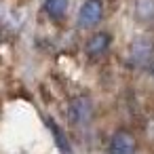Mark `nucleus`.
<instances>
[{
	"label": "nucleus",
	"instance_id": "nucleus-2",
	"mask_svg": "<svg viewBox=\"0 0 154 154\" xmlns=\"http://www.w3.org/2000/svg\"><path fill=\"white\" fill-rule=\"evenodd\" d=\"M152 55H154V42L146 36L135 38L129 47V63L133 68H146L152 61Z\"/></svg>",
	"mask_w": 154,
	"mask_h": 154
},
{
	"label": "nucleus",
	"instance_id": "nucleus-5",
	"mask_svg": "<svg viewBox=\"0 0 154 154\" xmlns=\"http://www.w3.org/2000/svg\"><path fill=\"white\" fill-rule=\"evenodd\" d=\"M110 42H112V38L106 32H99V34L91 36L89 42H87V55L89 57H101V55H106V51L110 49Z\"/></svg>",
	"mask_w": 154,
	"mask_h": 154
},
{
	"label": "nucleus",
	"instance_id": "nucleus-3",
	"mask_svg": "<svg viewBox=\"0 0 154 154\" xmlns=\"http://www.w3.org/2000/svg\"><path fill=\"white\" fill-rule=\"evenodd\" d=\"M103 17V2L101 0H87L78 13V26L80 28H95Z\"/></svg>",
	"mask_w": 154,
	"mask_h": 154
},
{
	"label": "nucleus",
	"instance_id": "nucleus-9",
	"mask_svg": "<svg viewBox=\"0 0 154 154\" xmlns=\"http://www.w3.org/2000/svg\"><path fill=\"white\" fill-rule=\"evenodd\" d=\"M152 76H154V63H152Z\"/></svg>",
	"mask_w": 154,
	"mask_h": 154
},
{
	"label": "nucleus",
	"instance_id": "nucleus-8",
	"mask_svg": "<svg viewBox=\"0 0 154 154\" xmlns=\"http://www.w3.org/2000/svg\"><path fill=\"white\" fill-rule=\"evenodd\" d=\"M68 2L70 0H45V11L49 17L53 19H61L68 11Z\"/></svg>",
	"mask_w": 154,
	"mask_h": 154
},
{
	"label": "nucleus",
	"instance_id": "nucleus-1",
	"mask_svg": "<svg viewBox=\"0 0 154 154\" xmlns=\"http://www.w3.org/2000/svg\"><path fill=\"white\" fill-rule=\"evenodd\" d=\"M93 118V101L87 95H76L70 99L68 106V120L70 125L78 127V125H89V120Z\"/></svg>",
	"mask_w": 154,
	"mask_h": 154
},
{
	"label": "nucleus",
	"instance_id": "nucleus-7",
	"mask_svg": "<svg viewBox=\"0 0 154 154\" xmlns=\"http://www.w3.org/2000/svg\"><path fill=\"white\" fill-rule=\"evenodd\" d=\"M47 127L51 129V133H53V137H55L57 148H59L63 154H72V148H70V143H68V137H66V135H63V131L55 125V120H53V118H47Z\"/></svg>",
	"mask_w": 154,
	"mask_h": 154
},
{
	"label": "nucleus",
	"instance_id": "nucleus-6",
	"mask_svg": "<svg viewBox=\"0 0 154 154\" xmlns=\"http://www.w3.org/2000/svg\"><path fill=\"white\" fill-rule=\"evenodd\" d=\"M135 17L141 23L154 21V0H135Z\"/></svg>",
	"mask_w": 154,
	"mask_h": 154
},
{
	"label": "nucleus",
	"instance_id": "nucleus-4",
	"mask_svg": "<svg viewBox=\"0 0 154 154\" xmlns=\"http://www.w3.org/2000/svg\"><path fill=\"white\" fill-rule=\"evenodd\" d=\"M135 137L129 131H116L110 137L108 154H135Z\"/></svg>",
	"mask_w": 154,
	"mask_h": 154
}]
</instances>
